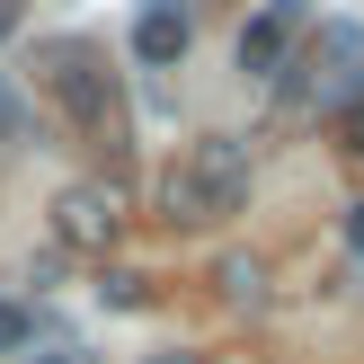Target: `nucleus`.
I'll use <instances>...</instances> for the list:
<instances>
[{"mask_svg": "<svg viewBox=\"0 0 364 364\" xmlns=\"http://www.w3.org/2000/svg\"><path fill=\"white\" fill-rule=\"evenodd\" d=\"M187 36H196L187 9H169V0L134 18V53H142V63H178V53H187Z\"/></svg>", "mask_w": 364, "mask_h": 364, "instance_id": "obj_5", "label": "nucleus"}, {"mask_svg": "<svg viewBox=\"0 0 364 364\" xmlns=\"http://www.w3.org/2000/svg\"><path fill=\"white\" fill-rule=\"evenodd\" d=\"M347 249H355V258H364V205L347 213Z\"/></svg>", "mask_w": 364, "mask_h": 364, "instance_id": "obj_11", "label": "nucleus"}, {"mask_svg": "<svg viewBox=\"0 0 364 364\" xmlns=\"http://www.w3.org/2000/svg\"><path fill=\"white\" fill-rule=\"evenodd\" d=\"M98 294H107V302H116V311H142V302H151V284H142V276H107V284H98Z\"/></svg>", "mask_w": 364, "mask_h": 364, "instance_id": "obj_9", "label": "nucleus"}, {"mask_svg": "<svg viewBox=\"0 0 364 364\" xmlns=\"http://www.w3.org/2000/svg\"><path fill=\"white\" fill-rule=\"evenodd\" d=\"M223 294L258 311V302H267V267H258V258H223Z\"/></svg>", "mask_w": 364, "mask_h": 364, "instance_id": "obj_6", "label": "nucleus"}, {"mask_svg": "<svg viewBox=\"0 0 364 364\" xmlns=\"http://www.w3.org/2000/svg\"><path fill=\"white\" fill-rule=\"evenodd\" d=\"M116 231H124L116 187H63V196H53V240H63V249L107 258V249H116Z\"/></svg>", "mask_w": 364, "mask_h": 364, "instance_id": "obj_3", "label": "nucleus"}, {"mask_svg": "<svg viewBox=\"0 0 364 364\" xmlns=\"http://www.w3.org/2000/svg\"><path fill=\"white\" fill-rule=\"evenodd\" d=\"M338 134H347V160L364 169V98H355V107H338Z\"/></svg>", "mask_w": 364, "mask_h": 364, "instance_id": "obj_10", "label": "nucleus"}, {"mask_svg": "<svg viewBox=\"0 0 364 364\" xmlns=\"http://www.w3.org/2000/svg\"><path fill=\"white\" fill-rule=\"evenodd\" d=\"M240 205H249V142H231V134L187 142V151L169 160V178H160V213H169V223H187V231L231 223Z\"/></svg>", "mask_w": 364, "mask_h": 364, "instance_id": "obj_1", "label": "nucleus"}, {"mask_svg": "<svg viewBox=\"0 0 364 364\" xmlns=\"http://www.w3.org/2000/svg\"><path fill=\"white\" fill-rule=\"evenodd\" d=\"M27 134H36V116H27V98H18L9 80H0V151H27Z\"/></svg>", "mask_w": 364, "mask_h": 364, "instance_id": "obj_7", "label": "nucleus"}, {"mask_svg": "<svg viewBox=\"0 0 364 364\" xmlns=\"http://www.w3.org/2000/svg\"><path fill=\"white\" fill-rule=\"evenodd\" d=\"M27 338H36V311H27V302H0V355L27 347Z\"/></svg>", "mask_w": 364, "mask_h": 364, "instance_id": "obj_8", "label": "nucleus"}, {"mask_svg": "<svg viewBox=\"0 0 364 364\" xmlns=\"http://www.w3.org/2000/svg\"><path fill=\"white\" fill-rule=\"evenodd\" d=\"M294 45H302V0H267L240 27V71L249 80H276V71L294 63Z\"/></svg>", "mask_w": 364, "mask_h": 364, "instance_id": "obj_4", "label": "nucleus"}, {"mask_svg": "<svg viewBox=\"0 0 364 364\" xmlns=\"http://www.w3.org/2000/svg\"><path fill=\"white\" fill-rule=\"evenodd\" d=\"M36 364H71V355H36Z\"/></svg>", "mask_w": 364, "mask_h": 364, "instance_id": "obj_14", "label": "nucleus"}, {"mask_svg": "<svg viewBox=\"0 0 364 364\" xmlns=\"http://www.w3.org/2000/svg\"><path fill=\"white\" fill-rule=\"evenodd\" d=\"M9 27H18V0H0V36H9Z\"/></svg>", "mask_w": 364, "mask_h": 364, "instance_id": "obj_13", "label": "nucleus"}, {"mask_svg": "<svg viewBox=\"0 0 364 364\" xmlns=\"http://www.w3.org/2000/svg\"><path fill=\"white\" fill-rule=\"evenodd\" d=\"M142 364H205V355H187V347H169V355H142Z\"/></svg>", "mask_w": 364, "mask_h": 364, "instance_id": "obj_12", "label": "nucleus"}, {"mask_svg": "<svg viewBox=\"0 0 364 364\" xmlns=\"http://www.w3.org/2000/svg\"><path fill=\"white\" fill-rule=\"evenodd\" d=\"M45 89L63 98V116L80 124V134H98V124L116 116V89H107V71H98L89 45H53V53H45Z\"/></svg>", "mask_w": 364, "mask_h": 364, "instance_id": "obj_2", "label": "nucleus"}]
</instances>
